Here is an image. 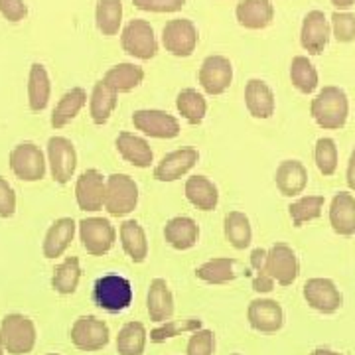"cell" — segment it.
<instances>
[{"label": "cell", "instance_id": "cell-1", "mask_svg": "<svg viewBox=\"0 0 355 355\" xmlns=\"http://www.w3.org/2000/svg\"><path fill=\"white\" fill-rule=\"evenodd\" d=\"M310 114L318 127L324 130H340L349 116V99L342 87L326 85L318 91L310 103Z\"/></svg>", "mask_w": 355, "mask_h": 355}, {"label": "cell", "instance_id": "cell-2", "mask_svg": "<svg viewBox=\"0 0 355 355\" xmlns=\"http://www.w3.org/2000/svg\"><path fill=\"white\" fill-rule=\"evenodd\" d=\"M0 343L10 355L30 354L36 345V326L24 314H8L0 326Z\"/></svg>", "mask_w": 355, "mask_h": 355}, {"label": "cell", "instance_id": "cell-3", "mask_svg": "<svg viewBox=\"0 0 355 355\" xmlns=\"http://www.w3.org/2000/svg\"><path fill=\"white\" fill-rule=\"evenodd\" d=\"M139 205V186L128 174H111L105 188V209L113 217L132 214Z\"/></svg>", "mask_w": 355, "mask_h": 355}, {"label": "cell", "instance_id": "cell-4", "mask_svg": "<svg viewBox=\"0 0 355 355\" xmlns=\"http://www.w3.org/2000/svg\"><path fill=\"white\" fill-rule=\"evenodd\" d=\"M132 284L125 277L119 275H107L97 279L93 286V300L105 312H123L128 306L132 304Z\"/></svg>", "mask_w": 355, "mask_h": 355}, {"label": "cell", "instance_id": "cell-5", "mask_svg": "<svg viewBox=\"0 0 355 355\" xmlns=\"http://www.w3.org/2000/svg\"><path fill=\"white\" fill-rule=\"evenodd\" d=\"M121 46L125 53H128L130 58L137 60H153L154 55L158 53V42H156V34L150 22L135 18L130 20L123 32H121Z\"/></svg>", "mask_w": 355, "mask_h": 355}, {"label": "cell", "instance_id": "cell-6", "mask_svg": "<svg viewBox=\"0 0 355 355\" xmlns=\"http://www.w3.org/2000/svg\"><path fill=\"white\" fill-rule=\"evenodd\" d=\"M132 125L144 137L158 140H172L180 137L182 127L174 114L160 109H139L132 113Z\"/></svg>", "mask_w": 355, "mask_h": 355}, {"label": "cell", "instance_id": "cell-7", "mask_svg": "<svg viewBox=\"0 0 355 355\" xmlns=\"http://www.w3.org/2000/svg\"><path fill=\"white\" fill-rule=\"evenodd\" d=\"M8 164L12 174L22 182H40L42 178L46 176V158L44 153L40 150V146H36L34 142H22L16 144L10 156H8Z\"/></svg>", "mask_w": 355, "mask_h": 355}, {"label": "cell", "instance_id": "cell-8", "mask_svg": "<svg viewBox=\"0 0 355 355\" xmlns=\"http://www.w3.org/2000/svg\"><path fill=\"white\" fill-rule=\"evenodd\" d=\"M200 34L190 18H174L162 30V46L174 58H190L198 48Z\"/></svg>", "mask_w": 355, "mask_h": 355}, {"label": "cell", "instance_id": "cell-9", "mask_svg": "<svg viewBox=\"0 0 355 355\" xmlns=\"http://www.w3.org/2000/svg\"><path fill=\"white\" fill-rule=\"evenodd\" d=\"M79 239L83 243V249L93 257H103L113 249L116 231L113 223L105 217H87L79 221Z\"/></svg>", "mask_w": 355, "mask_h": 355}, {"label": "cell", "instance_id": "cell-10", "mask_svg": "<svg viewBox=\"0 0 355 355\" xmlns=\"http://www.w3.org/2000/svg\"><path fill=\"white\" fill-rule=\"evenodd\" d=\"M302 296L312 310H316L320 314H328V316L342 310L343 306L342 291L336 286V282L331 279H322V277L308 279L302 288Z\"/></svg>", "mask_w": 355, "mask_h": 355}, {"label": "cell", "instance_id": "cell-11", "mask_svg": "<svg viewBox=\"0 0 355 355\" xmlns=\"http://www.w3.org/2000/svg\"><path fill=\"white\" fill-rule=\"evenodd\" d=\"M266 272L280 286H291L300 275V261L296 251L286 243H275L266 251Z\"/></svg>", "mask_w": 355, "mask_h": 355}, {"label": "cell", "instance_id": "cell-12", "mask_svg": "<svg viewBox=\"0 0 355 355\" xmlns=\"http://www.w3.org/2000/svg\"><path fill=\"white\" fill-rule=\"evenodd\" d=\"M48 164L53 182L67 184L77 168V153L73 142L65 137H51L48 140Z\"/></svg>", "mask_w": 355, "mask_h": 355}, {"label": "cell", "instance_id": "cell-13", "mask_svg": "<svg viewBox=\"0 0 355 355\" xmlns=\"http://www.w3.org/2000/svg\"><path fill=\"white\" fill-rule=\"evenodd\" d=\"M198 81L207 95H223L233 83V65L225 55H207L202 62Z\"/></svg>", "mask_w": 355, "mask_h": 355}, {"label": "cell", "instance_id": "cell-14", "mask_svg": "<svg viewBox=\"0 0 355 355\" xmlns=\"http://www.w3.org/2000/svg\"><path fill=\"white\" fill-rule=\"evenodd\" d=\"M111 340L109 326L95 316L77 318L71 326V342L81 352H99Z\"/></svg>", "mask_w": 355, "mask_h": 355}, {"label": "cell", "instance_id": "cell-15", "mask_svg": "<svg viewBox=\"0 0 355 355\" xmlns=\"http://www.w3.org/2000/svg\"><path fill=\"white\" fill-rule=\"evenodd\" d=\"M105 188H107V178L99 170L95 168L85 170L76 182V200L79 209L89 214L105 209Z\"/></svg>", "mask_w": 355, "mask_h": 355}, {"label": "cell", "instance_id": "cell-16", "mask_svg": "<svg viewBox=\"0 0 355 355\" xmlns=\"http://www.w3.org/2000/svg\"><path fill=\"white\" fill-rule=\"evenodd\" d=\"M331 38L330 20L322 10H310L302 20L300 44L310 55H320L328 48Z\"/></svg>", "mask_w": 355, "mask_h": 355}, {"label": "cell", "instance_id": "cell-17", "mask_svg": "<svg viewBox=\"0 0 355 355\" xmlns=\"http://www.w3.org/2000/svg\"><path fill=\"white\" fill-rule=\"evenodd\" d=\"M247 320H249V326L254 331L277 334L284 326V310L277 300L254 298L247 308Z\"/></svg>", "mask_w": 355, "mask_h": 355}, {"label": "cell", "instance_id": "cell-18", "mask_svg": "<svg viewBox=\"0 0 355 355\" xmlns=\"http://www.w3.org/2000/svg\"><path fill=\"white\" fill-rule=\"evenodd\" d=\"M198 160H200V153L191 146L172 150L154 166V178L158 182H176L186 174H190L193 166L198 164Z\"/></svg>", "mask_w": 355, "mask_h": 355}, {"label": "cell", "instance_id": "cell-19", "mask_svg": "<svg viewBox=\"0 0 355 355\" xmlns=\"http://www.w3.org/2000/svg\"><path fill=\"white\" fill-rule=\"evenodd\" d=\"M114 146H116V153L123 156V160H127L128 164H132L135 168L144 170V168H150L154 164L153 148L144 137L123 130V132H119V137L114 140Z\"/></svg>", "mask_w": 355, "mask_h": 355}, {"label": "cell", "instance_id": "cell-20", "mask_svg": "<svg viewBox=\"0 0 355 355\" xmlns=\"http://www.w3.org/2000/svg\"><path fill=\"white\" fill-rule=\"evenodd\" d=\"M245 107L251 116L259 121H266L275 114L277 99L272 89L263 79H249L245 85Z\"/></svg>", "mask_w": 355, "mask_h": 355}, {"label": "cell", "instance_id": "cell-21", "mask_svg": "<svg viewBox=\"0 0 355 355\" xmlns=\"http://www.w3.org/2000/svg\"><path fill=\"white\" fill-rule=\"evenodd\" d=\"M328 219L340 237H354L355 235V196L349 191H338L330 202Z\"/></svg>", "mask_w": 355, "mask_h": 355}, {"label": "cell", "instance_id": "cell-22", "mask_svg": "<svg viewBox=\"0 0 355 355\" xmlns=\"http://www.w3.org/2000/svg\"><path fill=\"white\" fill-rule=\"evenodd\" d=\"M275 184L284 198H300L308 186V170L300 160H282L275 172Z\"/></svg>", "mask_w": 355, "mask_h": 355}, {"label": "cell", "instance_id": "cell-23", "mask_svg": "<svg viewBox=\"0 0 355 355\" xmlns=\"http://www.w3.org/2000/svg\"><path fill=\"white\" fill-rule=\"evenodd\" d=\"M164 239L176 251H190L198 245L200 225L188 216L172 217L164 225Z\"/></svg>", "mask_w": 355, "mask_h": 355}, {"label": "cell", "instance_id": "cell-24", "mask_svg": "<svg viewBox=\"0 0 355 355\" xmlns=\"http://www.w3.org/2000/svg\"><path fill=\"white\" fill-rule=\"evenodd\" d=\"M146 310L148 316L156 324L170 322L174 316V296L164 279L150 280L148 294H146Z\"/></svg>", "mask_w": 355, "mask_h": 355}, {"label": "cell", "instance_id": "cell-25", "mask_svg": "<svg viewBox=\"0 0 355 355\" xmlns=\"http://www.w3.org/2000/svg\"><path fill=\"white\" fill-rule=\"evenodd\" d=\"M235 18L247 30H265L272 24L275 6L270 0H241L235 8Z\"/></svg>", "mask_w": 355, "mask_h": 355}, {"label": "cell", "instance_id": "cell-26", "mask_svg": "<svg viewBox=\"0 0 355 355\" xmlns=\"http://www.w3.org/2000/svg\"><path fill=\"white\" fill-rule=\"evenodd\" d=\"M77 223L71 217H60L55 219L48 229L46 237H44V257L46 259H58L67 251V247L71 245L76 237Z\"/></svg>", "mask_w": 355, "mask_h": 355}, {"label": "cell", "instance_id": "cell-27", "mask_svg": "<svg viewBox=\"0 0 355 355\" xmlns=\"http://www.w3.org/2000/svg\"><path fill=\"white\" fill-rule=\"evenodd\" d=\"M186 200L200 211H214L219 203V190L217 186L207 176L196 174L186 180L184 186Z\"/></svg>", "mask_w": 355, "mask_h": 355}, {"label": "cell", "instance_id": "cell-28", "mask_svg": "<svg viewBox=\"0 0 355 355\" xmlns=\"http://www.w3.org/2000/svg\"><path fill=\"white\" fill-rule=\"evenodd\" d=\"M119 237H121V245L125 249V253L128 254V259L140 265L146 261L148 257V239H146V233L140 225L137 219H127L121 223L119 229Z\"/></svg>", "mask_w": 355, "mask_h": 355}, {"label": "cell", "instance_id": "cell-29", "mask_svg": "<svg viewBox=\"0 0 355 355\" xmlns=\"http://www.w3.org/2000/svg\"><path fill=\"white\" fill-rule=\"evenodd\" d=\"M116 97H119V93L113 91L107 83H103V79L93 85L91 97H89V114L97 127H103L109 123L111 114L116 109V103H119Z\"/></svg>", "mask_w": 355, "mask_h": 355}, {"label": "cell", "instance_id": "cell-30", "mask_svg": "<svg viewBox=\"0 0 355 355\" xmlns=\"http://www.w3.org/2000/svg\"><path fill=\"white\" fill-rule=\"evenodd\" d=\"M51 95V83L48 69L42 64H32L28 76V105L34 113H40L48 107Z\"/></svg>", "mask_w": 355, "mask_h": 355}, {"label": "cell", "instance_id": "cell-31", "mask_svg": "<svg viewBox=\"0 0 355 355\" xmlns=\"http://www.w3.org/2000/svg\"><path fill=\"white\" fill-rule=\"evenodd\" d=\"M144 81V69L137 64H116L107 69V73L103 76V83H107L109 87L116 93H128L132 89H137Z\"/></svg>", "mask_w": 355, "mask_h": 355}, {"label": "cell", "instance_id": "cell-32", "mask_svg": "<svg viewBox=\"0 0 355 355\" xmlns=\"http://www.w3.org/2000/svg\"><path fill=\"white\" fill-rule=\"evenodd\" d=\"M85 105H87V91L81 87L69 89L51 113V127L64 128L65 125H69Z\"/></svg>", "mask_w": 355, "mask_h": 355}, {"label": "cell", "instance_id": "cell-33", "mask_svg": "<svg viewBox=\"0 0 355 355\" xmlns=\"http://www.w3.org/2000/svg\"><path fill=\"white\" fill-rule=\"evenodd\" d=\"M223 233H225V239L233 249L245 251L253 241L251 219L243 211H229L223 217Z\"/></svg>", "mask_w": 355, "mask_h": 355}, {"label": "cell", "instance_id": "cell-34", "mask_svg": "<svg viewBox=\"0 0 355 355\" xmlns=\"http://www.w3.org/2000/svg\"><path fill=\"white\" fill-rule=\"evenodd\" d=\"M176 109L188 125H200L207 114V101L198 89H182L176 97Z\"/></svg>", "mask_w": 355, "mask_h": 355}, {"label": "cell", "instance_id": "cell-35", "mask_svg": "<svg viewBox=\"0 0 355 355\" xmlns=\"http://www.w3.org/2000/svg\"><path fill=\"white\" fill-rule=\"evenodd\" d=\"M148 340V331L142 322H128L116 336V354L119 355H144Z\"/></svg>", "mask_w": 355, "mask_h": 355}, {"label": "cell", "instance_id": "cell-36", "mask_svg": "<svg viewBox=\"0 0 355 355\" xmlns=\"http://www.w3.org/2000/svg\"><path fill=\"white\" fill-rule=\"evenodd\" d=\"M235 259L229 257H217V259H209L203 265L196 268V277L207 284H225L235 280L237 272H235Z\"/></svg>", "mask_w": 355, "mask_h": 355}, {"label": "cell", "instance_id": "cell-37", "mask_svg": "<svg viewBox=\"0 0 355 355\" xmlns=\"http://www.w3.org/2000/svg\"><path fill=\"white\" fill-rule=\"evenodd\" d=\"M95 24L103 36H116L123 24V0H97Z\"/></svg>", "mask_w": 355, "mask_h": 355}, {"label": "cell", "instance_id": "cell-38", "mask_svg": "<svg viewBox=\"0 0 355 355\" xmlns=\"http://www.w3.org/2000/svg\"><path fill=\"white\" fill-rule=\"evenodd\" d=\"M324 205H326L324 196H300L298 200H294L288 205V216L292 219V225L302 227L304 223L316 221L324 211Z\"/></svg>", "mask_w": 355, "mask_h": 355}, {"label": "cell", "instance_id": "cell-39", "mask_svg": "<svg viewBox=\"0 0 355 355\" xmlns=\"http://www.w3.org/2000/svg\"><path fill=\"white\" fill-rule=\"evenodd\" d=\"M291 81L294 87L304 95H312L318 89L320 76L316 65L312 64L306 55H296L291 62Z\"/></svg>", "mask_w": 355, "mask_h": 355}, {"label": "cell", "instance_id": "cell-40", "mask_svg": "<svg viewBox=\"0 0 355 355\" xmlns=\"http://www.w3.org/2000/svg\"><path fill=\"white\" fill-rule=\"evenodd\" d=\"M81 279V265L77 257H67L62 265L55 266L51 277V288L60 294H73Z\"/></svg>", "mask_w": 355, "mask_h": 355}, {"label": "cell", "instance_id": "cell-41", "mask_svg": "<svg viewBox=\"0 0 355 355\" xmlns=\"http://www.w3.org/2000/svg\"><path fill=\"white\" fill-rule=\"evenodd\" d=\"M314 162H316L318 172L324 178L334 176L338 172V162H340V153L338 144L330 137H322L316 140L314 146Z\"/></svg>", "mask_w": 355, "mask_h": 355}, {"label": "cell", "instance_id": "cell-42", "mask_svg": "<svg viewBox=\"0 0 355 355\" xmlns=\"http://www.w3.org/2000/svg\"><path fill=\"white\" fill-rule=\"evenodd\" d=\"M202 328V320L200 318H188L186 322H174V320H170V322H164L162 326H158V328H154L150 331V342L154 343H162L166 340H172V338H176L180 336L182 331H196Z\"/></svg>", "mask_w": 355, "mask_h": 355}, {"label": "cell", "instance_id": "cell-43", "mask_svg": "<svg viewBox=\"0 0 355 355\" xmlns=\"http://www.w3.org/2000/svg\"><path fill=\"white\" fill-rule=\"evenodd\" d=\"M331 36L340 44H349L355 40V14L349 10H336L331 14Z\"/></svg>", "mask_w": 355, "mask_h": 355}, {"label": "cell", "instance_id": "cell-44", "mask_svg": "<svg viewBox=\"0 0 355 355\" xmlns=\"http://www.w3.org/2000/svg\"><path fill=\"white\" fill-rule=\"evenodd\" d=\"M216 354V334L211 330H200L191 331L186 355H214Z\"/></svg>", "mask_w": 355, "mask_h": 355}, {"label": "cell", "instance_id": "cell-45", "mask_svg": "<svg viewBox=\"0 0 355 355\" xmlns=\"http://www.w3.org/2000/svg\"><path fill=\"white\" fill-rule=\"evenodd\" d=\"M132 4L144 12L172 14L180 12L186 6V0H132Z\"/></svg>", "mask_w": 355, "mask_h": 355}, {"label": "cell", "instance_id": "cell-46", "mask_svg": "<svg viewBox=\"0 0 355 355\" xmlns=\"http://www.w3.org/2000/svg\"><path fill=\"white\" fill-rule=\"evenodd\" d=\"M16 214V193L14 188L0 176V219H8Z\"/></svg>", "mask_w": 355, "mask_h": 355}, {"label": "cell", "instance_id": "cell-47", "mask_svg": "<svg viewBox=\"0 0 355 355\" xmlns=\"http://www.w3.org/2000/svg\"><path fill=\"white\" fill-rule=\"evenodd\" d=\"M0 14L8 22H20L28 14V6L24 0H0Z\"/></svg>", "mask_w": 355, "mask_h": 355}, {"label": "cell", "instance_id": "cell-48", "mask_svg": "<svg viewBox=\"0 0 355 355\" xmlns=\"http://www.w3.org/2000/svg\"><path fill=\"white\" fill-rule=\"evenodd\" d=\"M253 291L257 294H268L275 291V279L268 272H257L253 279Z\"/></svg>", "mask_w": 355, "mask_h": 355}, {"label": "cell", "instance_id": "cell-49", "mask_svg": "<svg viewBox=\"0 0 355 355\" xmlns=\"http://www.w3.org/2000/svg\"><path fill=\"white\" fill-rule=\"evenodd\" d=\"M251 266L257 272H266V249H254L251 253Z\"/></svg>", "mask_w": 355, "mask_h": 355}, {"label": "cell", "instance_id": "cell-50", "mask_svg": "<svg viewBox=\"0 0 355 355\" xmlns=\"http://www.w3.org/2000/svg\"><path fill=\"white\" fill-rule=\"evenodd\" d=\"M345 182H347V188L355 191V148L349 154V160H347V170H345Z\"/></svg>", "mask_w": 355, "mask_h": 355}, {"label": "cell", "instance_id": "cell-51", "mask_svg": "<svg viewBox=\"0 0 355 355\" xmlns=\"http://www.w3.org/2000/svg\"><path fill=\"white\" fill-rule=\"evenodd\" d=\"M330 2L338 10H349L352 6H355V0H330Z\"/></svg>", "mask_w": 355, "mask_h": 355}, {"label": "cell", "instance_id": "cell-52", "mask_svg": "<svg viewBox=\"0 0 355 355\" xmlns=\"http://www.w3.org/2000/svg\"><path fill=\"white\" fill-rule=\"evenodd\" d=\"M312 355H343V354H338V352H334V349H330V347H316Z\"/></svg>", "mask_w": 355, "mask_h": 355}, {"label": "cell", "instance_id": "cell-53", "mask_svg": "<svg viewBox=\"0 0 355 355\" xmlns=\"http://www.w3.org/2000/svg\"><path fill=\"white\" fill-rule=\"evenodd\" d=\"M0 355H4V347H2V343H0Z\"/></svg>", "mask_w": 355, "mask_h": 355}, {"label": "cell", "instance_id": "cell-54", "mask_svg": "<svg viewBox=\"0 0 355 355\" xmlns=\"http://www.w3.org/2000/svg\"><path fill=\"white\" fill-rule=\"evenodd\" d=\"M50 355H58V354H50Z\"/></svg>", "mask_w": 355, "mask_h": 355}, {"label": "cell", "instance_id": "cell-55", "mask_svg": "<svg viewBox=\"0 0 355 355\" xmlns=\"http://www.w3.org/2000/svg\"><path fill=\"white\" fill-rule=\"evenodd\" d=\"M235 355H239V354H235Z\"/></svg>", "mask_w": 355, "mask_h": 355}]
</instances>
